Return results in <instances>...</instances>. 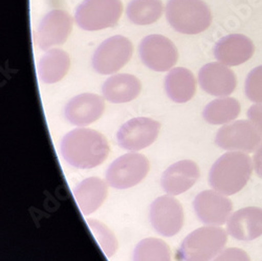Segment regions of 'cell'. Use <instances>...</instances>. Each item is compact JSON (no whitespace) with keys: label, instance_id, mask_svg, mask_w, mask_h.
Segmentation results:
<instances>
[{"label":"cell","instance_id":"cell-1","mask_svg":"<svg viewBox=\"0 0 262 261\" xmlns=\"http://www.w3.org/2000/svg\"><path fill=\"white\" fill-rule=\"evenodd\" d=\"M63 160L77 169H93L102 165L111 152L108 140L96 129L79 127L65 135L60 144Z\"/></svg>","mask_w":262,"mask_h":261},{"label":"cell","instance_id":"cell-2","mask_svg":"<svg viewBox=\"0 0 262 261\" xmlns=\"http://www.w3.org/2000/svg\"><path fill=\"white\" fill-rule=\"evenodd\" d=\"M253 168L252 159L245 152L229 151L211 167L209 184L213 190L230 197L246 187Z\"/></svg>","mask_w":262,"mask_h":261},{"label":"cell","instance_id":"cell-3","mask_svg":"<svg viewBox=\"0 0 262 261\" xmlns=\"http://www.w3.org/2000/svg\"><path fill=\"white\" fill-rule=\"evenodd\" d=\"M169 25L185 35H198L212 24V13L203 0H169L166 6Z\"/></svg>","mask_w":262,"mask_h":261},{"label":"cell","instance_id":"cell-4","mask_svg":"<svg viewBox=\"0 0 262 261\" xmlns=\"http://www.w3.org/2000/svg\"><path fill=\"white\" fill-rule=\"evenodd\" d=\"M228 234L221 227L207 226L191 232L178 251L180 261H212L224 251Z\"/></svg>","mask_w":262,"mask_h":261},{"label":"cell","instance_id":"cell-5","mask_svg":"<svg viewBox=\"0 0 262 261\" xmlns=\"http://www.w3.org/2000/svg\"><path fill=\"white\" fill-rule=\"evenodd\" d=\"M123 13L121 0H84L77 8L75 20L84 31H100L117 26Z\"/></svg>","mask_w":262,"mask_h":261},{"label":"cell","instance_id":"cell-6","mask_svg":"<svg viewBox=\"0 0 262 261\" xmlns=\"http://www.w3.org/2000/svg\"><path fill=\"white\" fill-rule=\"evenodd\" d=\"M149 160L139 152H128L116 159L106 170L105 181L115 189H129L139 185L149 173Z\"/></svg>","mask_w":262,"mask_h":261},{"label":"cell","instance_id":"cell-7","mask_svg":"<svg viewBox=\"0 0 262 261\" xmlns=\"http://www.w3.org/2000/svg\"><path fill=\"white\" fill-rule=\"evenodd\" d=\"M134 45L127 37L117 35L103 41L93 56L94 70L101 75H113L130 61Z\"/></svg>","mask_w":262,"mask_h":261},{"label":"cell","instance_id":"cell-8","mask_svg":"<svg viewBox=\"0 0 262 261\" xmlns=\"http://www.w3.org/2000/svg\"><path fill=\"white\" fill-rule=\"evenodd\" d=\"M215 143L228 151L252 154L262 143V134L247 120L231 122L218 130Z\"/></svg>","mask_w":262,"mask_h":261},{"label":"cell","instance_id":"cell-9","mask_svg":"<svg viewBox=\"0 0 262 261\" xmlns=\"http://www.w3.org/2000/svg\"><path fill=\"white\" fill-rule=\"evenodd\" d=\"M149 220L152 228L160 235L176 236L182 230L185 222L183 206L172 195H163L150 205Z\"/></svg>","mask_w":262,"mask_h":261},{"label":"cell","instance_id":"cell-10","mask_svg":"<svg viewBox=\"0 0 262 261\" xmlns=\"http://www.w3.org/2000/svg\"><path fill=\"white\" fill-rule=\"evenodd\" d=\"M139 53L146 67L159 73L171 71L179 60L178 48L163 35L145 37L140 43Z\"/></svg>","mask_w":262,"mask_h":261},{"label":"cell","instance_id":"cell-11","mask_svg":"<svg viewBox=\"0 0 262 261\" xmlns=\"http://www.w3.org/2000/svg\"><path fill=\"white\" fill-rule=\"evenodd\" d=\"M161 130V124L150 118H134L124 123L117 133V141L121 148L137 152L154 144Z\"/></svg>","mask_w":262,"mask_h":261},{"label":"cell","instance_id":"cell-12","mask_svg":"<svg viewBox=\"0 0 262 261\" xmlns=\"http://www.w3.org/2000/svg\"><path fill=\"white\" fill-rule=\"evenodd\" d=\"M195 215L206 226L221 227L228 223L232 215L231 200L215 190H205L196 195L193 202Z\"/></svg>","mask_w":262,"mask_h":261},{"label":"cell","instance_id":"cell-13","mask_svg":"<svg viewBox=\"0 0 262 261\" xmlns=\"http://www.w3.org/2000/svg\"><path fill=\"white\" fill-rule=\"evenodd\" d=\"M72 31V16L64 10H52L40 21L37 32V43L41 50L49 51L53 47L64 45Z\"/></svg>","mask_w":262,"mask_h":261},{"label":"cell","instance_id":"cell-14","mask_svg":"<svg viewBox=\"0 0 262 261\" xmlns=\"http://www.w3.org/2000/svg\"><path fill=\"white\" fill-rule=\"evenodd\" d=\"M105 102L96 94L84 93L72 98L64 107V117L71 124L79 127L89 126L104 114Z\"/></svg>","mask_w":262,"mask_h":261},{"label":"cell","instance_id":"cell-15","mask_svg":"<svg viewBox=\"0 0 262 261\" xmlns=\"http://www.w3.org/2000/svg\"><path fill=\"white\" fill-rule=\"evenodd\" d=\"M199 83L203 91L211 96L228 97L236 89L237 78L227 65L221 62H211L201 69Z\"/></svg>","mask_w":262,"mask_h":261},{"label":"cell","instance_id":"cell-16","mask_svg":"<svg viewBox=\"0 0 262 261\" xmlns=\"http://www.w3.org/2000/svg\"><path fill=\"white\" fill-rule=\"evenodd\" d=\"M201 177L199 165L191 160H182L169 166L161 178L163 190L177 197L191 189Z\"/></svg>","mask_w":262,"mask_h":261},{"label":"cell","instance_id":"cell-17","mask_svg":"<svg viewBox=\"0 0 262 261\" xmlns=\"http://www.w3.org/2000/svg\"><path fill=\"white\" fill-rule=\"evenodd\" d=\"M255 53L253 41L245 35L232 34L223 37L214 47V56L227 67H237L249 61Z\"/></svg>","mask_w":262,"mask_h":261},{"label":"cell","instance_id":"cell-18","mask_svg":"<svg viewBox=\"0 0 262 261\" xmlns=\"http://www.w3.org/2000/svg\"><path fill=\"white\" fill-rule=\"evenodd\" d=\"M229 235L237 241L250 242L262 235V209L243 208L231 215L227 223Z\"/></svg>","mask_w":262,"mask_h":261},{"label":"cell","instance_id":"cell-19","mask_svg":"<svg viewBox=\"0 0 262 261\" xmlns=\"http://www.w3.org/2000/svg\"><path fill=\"white\" fill-rule=\"evenodd\" d=\"M108 186L106 181L92 177L81 181L74 188V199L83 215L95 213L104 204L108 195Z\"/></svg>","mask_w":262,"mask_h":261},{"label":"cell","instance_id":"cell-20","mask_svg":"<svg viewBox=\"0 0 262 261\" xmlns=\"http://www.w3.org/2000/svg\"><path fill=\"white\" fill-rule=\"evenodd\" d=\"M142 91L141 81L134 75L118 74L109 77L102 86V94L106 101L123 104L137 99Z\"/></svg>","mask_w":262,"mask_h":261},{"label":"cell","instance_id":"cell-21","mask_svg":"<svg viewBox=\"0 0 262 261\" xmlns=\"http://www.w3.org/2000/svg\"><path fill=\"white\" fill-rule=\"evenodd\" d=\"M165 91L171 101L183 104L189 102L196 93L193 73L185 68H174L165 79Z\"/></svg>","mask_w":262,"mask_h":261},{"label":"cell","instance_id":"cell-22","mask_svg":"<svg viewBox=\"0 0 262 261\" xmlns=\"http://www.w3.org/2000/svg\"><path fill=\"white\" fill-rule=\"evenodd\" d=\"M71 68L70 55L60 49L49 50L38 64L39 79L46 84H55L68 75Z\"/></svg>","mask_w":262,"mask_h":261},{"label":"cell","instance_id":"cell-23","mask_svg":"<svg viewBox=\"0 0 262 261\" xmlns=\"http://www.w3.org/2000/svg\"><path fill=\"white\" fill-rule=\"evenodd\" d=\"M242 112V106L237 99L222 97L210 102L203 112V118L212 125H225L233 122Z\"/></svg>","mask_w":262,"mask_h":261},{"label":"cell","instance_id":"cell-24","mask_svg":"<svg viewBox=\"0 0 262 261\" xmlns=\"http://www.w3.org/2000/svg\"><path fill=\"white\" fill-rule=\"evenodd\" d=\"M163 13L162 0H131L126 9L128 19L137 26L156 24Z\"/></svg>","mask_w":262,"mask_h":261},{"label":"cell","instance_id":"cell-25","mask_svg":"<svg viewBox=\"0 0 262 261\" xmlns=\"http://www.w3.org/2000/svg\"><path fill=\"white\" fill-rule=\"evenodd\" d=\"M134 261H172L170 247L160 238L142 239L135 248Z\"/></svg>","mask_w":262,"mask_h":261},{"label":"cell","instance_id":"cell-26","mask_svg":"<svg viewBox=\"0 0 262 261\" xmlns=\"http://www.w3.org/2000/svg\"><path fill=\"white\" fill-rule=\"evenodd\" d=\"M86 222L104 255L106 257H113L119 247L118 239L115 233L100 221L87 220Z\"/></svg>","mask_w":262,"mask_h":261},{"label":"cell","instance_id":"cell-27","mask_svg":"<svg viewBox=\"0 0 262 261\" xmlns=\"http://www.w3.org/2000/svg\"><path fill=\"white\" fill-rule=\"evenodd\" d=\"M245 91L250 101L262 104V65L250 72L246 79Z\"/></svg>","mask_w":262,"mask_h":261},{"label":"cell","instance_id":"cell-28","mask_svg":"<svg viewBox=\"0 0 262 261\" xmlns=\"http://www.w3.org/2000/svg\"><path fill=\"white\" fill-rule=\"evenodd\" d=\"M212 261H251L248 253L238 248L225 249Z\"/></svg>","mask_w":262,"mask_h":261},{"label":"cell","instance_id":"cell-29","mask_svg":"<svg viewBox=\"0 0 262 261\" xmlns=\"http://www.w3.org/2000/svg\"><path fill=\"white\" fill-rule=\"evenodd\" d=\"M249 120L256 126V128L262 134V104H256L250 107L248 111Z\"/></svg>","mask_w":262,"mask_h":261},{"label":"cell","instance_id":"cell-30","mask_svg":"<svg viewBox=\"0 0 262 261\" xmlns=\"http://www.w3.org/2000/svg\"><path fill=\"white\" fill-rule=\"evenodd\" d=\"M254 169L256 171V174L262 179V143L256 150L254 155Z\"/></svg>","mask_w":262,"mask_h":261}]
</instances>
